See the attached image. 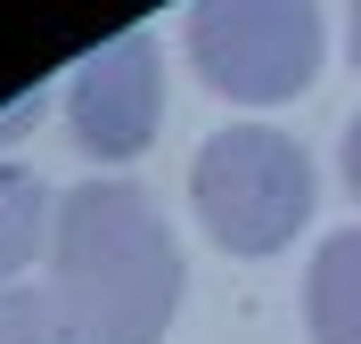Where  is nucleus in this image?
<instances>
[{
  "instance_id": "obj_1",
  "label": "nucleus",
  "mask_w": 361,
  "mask_h": 344,
  "mask_svg": "<svg viewBox=\"0 0 361 344\" xmlns=\"http://www.w3.org/2000/svg\"><path fill=\"white\" fill-rule=\"evenodd\" d=\"M49 262H58L49 287L66 295V312L107 344H157L164 320L180 312V246L132 181L66 189L49 222Z\"/></svg>"
},
{
  "instance_id": "obj_2",
  "label": "nucleus",
  "mask_w": 361,
  "mask_h": 344,
  "mask_svg": "<svg viewBox=\"0 0 361 344\" xmlns=\"http://www.w3.org/2000/svg\"><path fill=\"white\" fill-rule=\"evenodd\" d=\"M189 189H197V213L214 229V246H230V254H279L304 229V213H312V164H304V148L263 132V123L214 132L197 172H189Z\"/></svg>"
},
{
  "instance_id": "obj_3",
  "label": "nucleus",
  "mask_w": 361,
  "mask_h": 344,
  "mask_svg": "<svg viewBox=\"0 0 361 344\" xmlns=\"http://www.w3.org/2000/svg\"><path fill=\"white\" fill-rule=\"evenodd\" d=\"M189 58L222 98H295L320 66V17L288 0H205L189 8Z\"/></svg>"
},
{
  "instance_id": "obj_4",
  "label": "nucleus",
  "mask_w": 361,
  "mask_h": 344,
  "mask_svg": "<svg viewBox=\"0 0 361 344\" xmlns=\"http://www.w3.org/2000/svg\"><path fill=\"white\" fill-rule=\"evenodd\" d=\"M164 115V74L148 33H115L66 74V123L90 156H140Z\"/></svg>"
},
{
  "instance_id": "obj_5",
  "label": "nucleus",
  "mask_w": 361,
  "mask_h": 344,
  "mask_svg": "<svg viewBox=\"0 0 361 344\" xmlns=\"http://www.w3.org/2000/svg\"><path fill=\"white\" fill-rule=\"evenodd\" d=\"M304 320H312V344H361V229H337L320 246Z\"/></svg>"
},
{
  "instance_id": "obj_6",
  "label": "nucleus",
  "mask_w": 361,
  "mask_h": 344,
  "mask_svg": "<svg viewBox=\"0 0 361 344\" xmlns=\"http://www.w3.org/2000/svg\"><path fill=\"white\" fill-rule=\"evenodd\" d=\"M0 344H107L66 312L58 287H0Z\"/></svg>"
},
{
  "instance_id": "obj_7",
  "label": "nucleus",
  "mask_w": 361,
  "mask_h": 344,
  "mask_svg": "<svg viewBox=\"0 0 361 344\" xmlns=\"http://www.w3.org/2000/svg\"><path fill=\"white\" fill-rule=\"evenodd\" d=\"M58 222L49 213V189L25 172V164H0V279H17L42 246V229Z\"/></svg>"
},
{
  "instance_id": "obj_8",
  "label": "nucleus",
  "mask_w": 361,
  "mask_h": 344,
  "mask_svg": "<svg viewBox=\"0 0 361 344\" xmlns=\"http://www.w3.org/2000/svg\"><path fill=\"white\" fill-rule=\"evenodd\" d=\"M345 181H353V197H361V115H353V132H345Z\"/></svg>"
},
{
  "instance_id": "obj_9",
  "label": "nucleus",
  "mask_w": 361,
  "mask_h": 344,
  "mask_svg": "<svg viewBox=\"0 0 361 344\" xmlns=\"http://www.w3.org/2000/svg\"><path fill=\"white\" fill-rule=\"evenodd\" d=\"M353 58H361V17H353Z\"/></svg>"
}]
</instances>
